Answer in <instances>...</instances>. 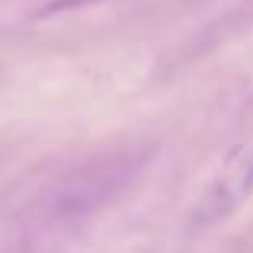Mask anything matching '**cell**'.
Wrapping results in <instances>:
<instances>
[{
	"label": "cell",
	"instance_id": "1",
	"mask_svg": "<svg viewBox=\"0 0 253 253\" xmlns=\"http://www.w3.org/2000/svg\"><path fill=\"white\" fill-rule=\"evenodd\" d=\"M141 154H112L103 161H90L86 167L74 170L71 176L58 179L51 192H42L36 202L39 221H68L84 211H93L96 205L109 202L119 189H125L131 176L141 170Z\"/></svg>",
	"mask_w": 253,
	"mask_h": 253
},
{
	"label": "cell",
	"instance_id": "2",
	"mask_svg": "<svg viewBox=\"0 0 253 253\" xmlns=\"http://www.w3.org/2000/svg\"><path fill=\"white\" fill-rule=\"evenodd\" d=\"M253 196V144H234L215 161L189 209V224L209 231L234 218Z\"/></svg>",
	"mask_w": 253,
	"mask_h": 253
}]
</instances>
